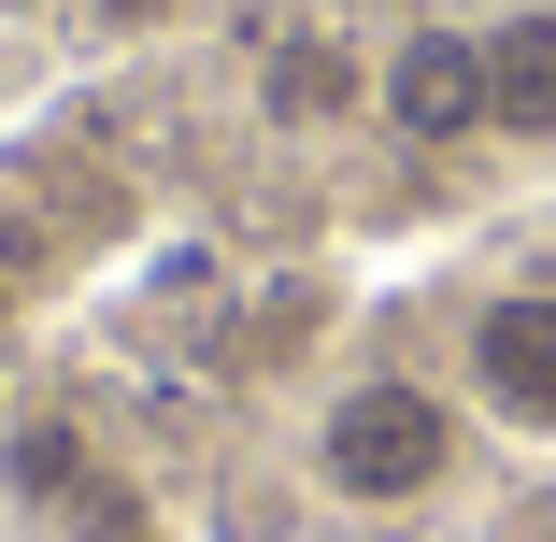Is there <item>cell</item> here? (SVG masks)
I'll return each instance as SVG.
<instances>
[{
    "instance_id": "3",
    "label": "cell",
    "mask_w": 556,
    "mask_h": 542,
    "mask_svg": "<svg viewBox=\"0 0 556 542\" xmlns=\"http://www.w3.org/2000/svg\"><path fill=\"white\" fill-rule=\"evenodd\" d=\"M371 115L400 129V143H485V29H457V15H428V29H400L386 58H371Z\"/></svg>"
},
{
    "instance_id": "8",
    "label": "cell",
    "mask_w": 556,
    "mask_h": 542,
    "mask_svg": "<svg viewBox=\"0 0 556 542\" xmlns=\"http://www.w3.org/2000/svg\"><path fill=\"white\" fill-rule=\"evenodd\" d=\"M86 15H100V29H129V43H143V29H172V15H200V0H86Z\"/></svg>"
},
{
    "instance_id": "9",
    "label": "cell",
    "mask_w": 556,
    "mask_h": 542,
    "mask_svg": "<svg viewBox=\"0 0 556 542\" xmlns=\"http://www.w3.org/2000/svg\"><path fill=\"white\" fill-rule=\"evenodd\" d=\"M0 15H58V0H0Z\"/></svg>"
},
{
    "instance_id": "7",
    "label": "cell",
    "mask_w": 556,
    "mask_h": 542,
    "mask_svg": "<svg viewBox=\"0 0 556 542\" xmlns=\"http://www.w3.org/2000/svg\"><path fill=\"white\" fill-rule=\"evenodd\" d=\"M58 542H157V500L115 471V457H100L86 486H72V514H58Z\"/></svg>"
},
{
    "instance_id": "2",
    "label": "cell",
    "mask_w": 556,
    "mask_h": 542,
    "mask_svg": "<svg viewBox=\"0 0 556 542\" xmlns=\"http://www.w3.org/2000/svg\"><path fill=\"white\" fill-rule=\"evenodd\" d=\"M457 386L485 428L514 443H556V286H485L457 329Z\"/></svg>"
},
{
    "instance_id": "6",
    "label": "cell",
    "mask_w": 556,
    "mask_h": 542,
    "mask_svg": "<svg viewBox=\"0 0 556 542\" xmlns=\"http://www.w3.org/2000/svg\"><path fill=\"white\" fill-rule=\"evenodd\" d=\"M257 100H271L286 129H328V115H357V100H371V72H357V43H328V29H300V43H271Z\"/></svg>"
},
{
    "instance_id": "4",
    "label": "cell",
    "mask_w": 556,
    "mask_h": 542,
    "mask_svg": "<svg viewBox=\"0 0 556 542\" xmlns=\"http://www.w3.org/2000/svg\"><path fill=\"white\" fill-rule=\"evenodd\" d=\"M485 143H542L556 157V0L485 15Z\"/></svg>"
},
{
    "instance_id": "1",
    "label": "cell",
    "mask_w": 556,
    "mask_h": 542,
    "mask_svg": "<svg viewBox=\"0 0 556 542\" xmlns=\"http://www.w3.org/2000/svg\"><path fill=\"white\" fill-rule=\"evenodd\" d=\"M457 471H471V414L442 400L428 371L328 386V414H314V486L343 500V514H428Z\"/></svg>"
},
{
    "instance_id": "5",
    "label": "cell",
    "mask_w": 556,
    "mask_h": 542,
    "mask_svg": "<svg viewBox=\"0 0 556 542\" xmlns=\"http://www.w3.org/2000/svg\"><path fill=\"white\" fill-rule=\"evenodd\" d=\"M100 471V443H86V414H58V400H29L15 428H0V500H29L43 528L72 514V486Z\"/></svg>"
}]
</instances>
